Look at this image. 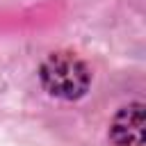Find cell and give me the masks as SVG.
Instances as JSON below:
<instances>
[{
  "instance_id": "1",
  "label": "cell",
  "mask_w": 146,
  "mask_h": 146,
  "mask_svg": "<svg viewBox=\"0 0 146 146\" xmlns=\"http://www.w3.org/2000/svg\"><path fill=\"white\" fill-rule=\"evenodd\" d=\"M39 80L50 96L62 100H78L89 91L91 71L75 52L59 50V52H50L41 62Z\"/></svg>"
},
{
  "instance_id": "2",
  "label": "cell",
  "mask_w": 146,
  "mask_h": 146,
  "mask_svg": "<svg viewBox=\"0 0 146 146\" xmlns=\"http://www.w3.org/2000/svg\"><path fill=\"white\" fill-rule=\"evenodd\" d=\"M144 103L123 105L110 123V141L114 146H141L144 144Z\"/></svg>"
}]
</instances>
